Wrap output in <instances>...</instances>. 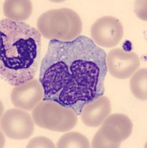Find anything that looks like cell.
I'll list each match as a JSON object with an SVG mask.
<instances>
[{"label":"cell","instance_id":"1","mask_svg":"<svg viewBox=\"0 0 147 148\" xmlns=\"http://www.w3.org/2000/svg\"><path fill=\"white\" fill-rule=\"evenodd\" d=\"M107 73L105 51L88 37L51 39L39 67L43 100L57 101L80 116L86 104L103 96Z\"/></svg>","mask_w":147,"mask_h":148},{"label":"cell","instance_id":"2","mask_svg":"<svg viewBox=\"0 0 147 148\" xmlns=\"http://www.w3.org/2000/svg\"><path fill=\"white\" fill-rule=\"evenodd\" d=\"M41 34L25 22H0V74L11 86L34 79L41 58Z\"/></svg>","mask_w":147,"mask_h":148},{"label":"cell","instance_id":"3","mask_svg":"<svg viewBox=\"0 0 147 148\" xmlns=\"http://www.w3.org/2000/svg\"><path fill=\"white\" fill-rule=\"evenodd\" d=\"M35 125L55 132H68L76 126L77 115L57 101L42 100L33 109Z\"/></svg>","mask_w":147,"mask_h":148},{"label":"cell","instance_id":"4","mask_svg":"<svg viewBox=\"0 0 147 148\" xmlns=\"http://www.w3.org/2000/svg\"><path fill=\"white\" fill-rule=\"evenodd\" d=\"M41 35L48 39L69 42L71 24L63 8L52 9L45 12L37 22Z\"/></svg>","mask_w":147,"mask_h":148},{"label":"cell","instance_id":"5","mask_svg":"<svg viewBox=\"0 0 147 148\" xmlns=\"http://www.w3.org/2000/svg\"><path fill=\"white\" fill-rule=\"evenodd\" d=\"M34 121L26 110L16 108L8 110L1 119V129L4 134L14 140L30 138L34 131Z\"/></svg>","mask_w":147,"mask_h":148},{"label":"cell","instance_id":"6","mask_svg":"<svg viewBox=\"0 0 147 148\" xmlns=\"http://www.w3.org/2000/svg\"><path fill=\"white\" fill-rule=\"evenodd\" d=\"M91 39L97 45L111 48L117 46L124 36V27L119 19L112 16L100 17L91 25Z\"/></svg>","mask_w":147,"mask_h":148},{"label":"cell","instance_id":"7","mask_svg":"<svg viewBox=\"0 0 147 148\" xmlns=\"http://www.w3.org/2000/svg\"><path fill=\"white\" fill-rule=\"evenodd\" d=\"M140 65V58L132 51H126L122 48H114L106 55L107 71L117 79L131 77Z\"/></svg>","mask_w":147,"mask_h":148},{"label":"cell","instance_id":"8","mask_svg":"<svg viewBox=\"0 0 147 148\" xmlns=\"http://www.w3.org/2000/svg\"><path fill=\"white\" fill-rule=\"evenodd\" d=\"M44 98L43 88L37 79L15 86L11 90L10 100L15 108L32 111Z\"/></svg>","mask_w":147,"mask_h":148},{"label":"cell","instance_id":"9","mask_svg":"<svg viewBox=\"0 0 147 148\" xmlns=\"http://www.w3.org/2000/svg\"><path fill=\"white\" fill-rule=\"evenodd\" d=\"M112 111V104L107 96H102L83 107L81 119L86 126L97 127L102 125Z\"/></svg>","mask_w":147,"mask_h":148},{"label":"cell","instance_id":"10","mask_svg":"<svg viewBox=\"0 0 147 148\" xmlns=\"http://www.w3.org/2000/svg\"><path fill=\"white\" fill-rule=\"evenodd\" d=\"M123 142L120 132L113 126L102 124L95 135L91 147L93 148H118Z\"/></svg>","mask_w":147,"mask_h":148},{"label":"cell","instance_id":"11","mask_svg":"<svg viewBox=\"0 0 147 148\" xmlns=\"http://www.w3.org/2000/svg\"><path fill=\"white\" fill-rule=\"evenodd\" d=\"M3 12L8 19L23 22L32 14V2L29 0H6L3 5Z\"/></svg>","mask_w":147,"mask_h":148},{"label":"cell","instance_id":"12","mask_svg":"<svg viewBox=\"0 0 147 148\" xmlns=\"http://www.w3.org/2000/svg\"><path fill=\"white\" fill-rule=\"evenodd\" d=\"M103 124L113 126L120 132L122 141H124L130 136L133 130V123L128 116L123 113H113L107 117Z\"/></svg>","mask_w":147,"mask_h":148},{"label":"cell","instance_id":"13","mask_svg":"<svg viewBox=\"0 0 147 148\" xmlns=\"http://www.w3.org/2000/svg\"><path fill=\"white\" fill-rule=\"evenodd\" d=\"M132 93L137 99H147V69L141 68L132 74L129 82Z\"/></svg>","mask_w":147,"mask_h":148},{"label":"cell","instance_id":"14","mask_svg":"<svg viewBox=\"0 0 147 148\" xmlns=\"http://www.w3.org/2000/svg\"><path fill=\"white\" fill-rule=\"evenodd\" d=\"M58 148H89V141L84 135L78 132H68L59 138L57 143Z\"/></svg>","mask_w":147,"mask_h":148},{"label":"cell","instance_id":"15","mask_svg":"<svg viewBox=\"0 0 147 148\" xmlns=\"http://www.w3.org/2000/svg\"><path fill=\"white\" fill-rule=\"evenodd\" d=\"M27 148H54L56 145H54L51 140L45 136H37L34 137L30 140L26 146Z\"/></svg>","mask_w":147,"mask_h":148},{"label":"cell","instance_id":"16","mask_svg":"<svg viewBox=\"0 0 147 148\" xmlns=\"http://www.w3.org/2000/svg\"><path fill=\"white\" fill-rule=\"evenodd\" d=\"M135 12L138 18L146 21V1H136L135 5Z\"/></svg>","mask_w":147,"mask_h":148}]
</instances>
